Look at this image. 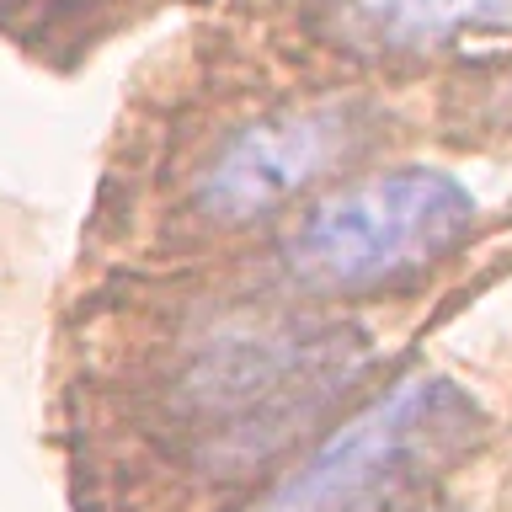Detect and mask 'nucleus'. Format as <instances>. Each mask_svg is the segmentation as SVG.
<instances>
[{"mask_svg": "<svg viewBox=\"0 0 512 512\" xmlns=\"http://www.w3.org/2000/svg\"><path fill=\"white\" fill-rule=\"evenodd\" d=\"M470 224L475 198L448 171H374L304 208L283 240V267L304 294H368L432 267Z\"/></svg>", "mask_w": 512, "mask_h": 512, "instance_id": "nucleus-1", "label": "nucleus"}, {"mask_svg": "<svg viewBox=\"0 0 512 512\" xmlns=\"http://www.w3.org/2000/svg\"><path fill=\"white\" fill-rule=\"evenodd\" d=\"M480 432L475 400L438 374L400 379L336 427L251 512H390Z\"/></svg>", "mask_w": 512, "mask_h": 512, "instance_id": "nucleus-2", "label": "nucleus"}, {"mask_svg": "<svg viewBox=\"0 0 512 512\" xmlns=\"http://www.w3.org/2000/svg\"><path fill=\"white\" fill-rule=\"evenodd\" d=\"M368 134H374V118L358 102H320L256 118L208 155V166L192 182V208L219 230L267 219L358 155Z\"/></svg>", "mask_w": 512, "mask_h": 512, "instance_id": "nucleus-3", "label": "nucleus"}, {"mask_svg": "<svg viewBox=\"0 0 512 512\" xmlns=\"http://www.w3.org/2000/svg\"><path fill=\"white\" fill-rule=\"evenodd\" d=\"M347 32L379 48H438L470 32H512V0H336Z\"/></svg>", "mask_w": 512, "mask_h": 512, "instance_id": "nucleus-4", "label": "nucleus"}]
</instances>
